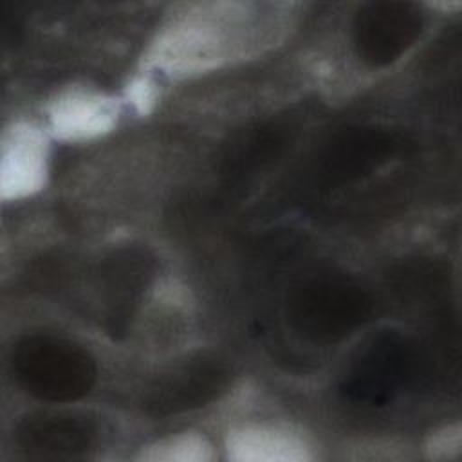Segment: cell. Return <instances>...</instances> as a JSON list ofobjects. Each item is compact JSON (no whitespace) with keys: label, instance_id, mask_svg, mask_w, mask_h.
<instances>
[{"label":"cell","instance_id":"cell-1","mask_svg":"<svg viewBox=\"0 0 462 462\" xmlns=\"http://www.w3.org/2000/svg\"><path fill=\"white\" fill-rule=\"evenodd\" d=\"M280 31L278 14L253 2H193L175 9L143 56L144 72L193 78L256 54Z\"/></svg>","mask_w":462,"mask_h":462},{"label":"cell","instance_id":"cell-2","mask_svg":"<svg viewBox=\"0 0 462 462\" xmlns=\"http://www.w3.org/2000/svg\"><path fill=\"white\" fill-rule=\"evenodd\" d=\"M51 135L31 119H13L0 137V199L18 202L40 193L49 180Z\"/></svg>","mask_w":462,"mask_h":462},{"label":"cell","instance_id":"cell-3","mask_svg":"<svg viewBox=\"0 0 462 462\" xmlns=\"http://www.w3.org/2000/svg\"><path fill=\"white\" fill-rule=\"evenodd\" d=\"M123 101L88 88L69 87L60 90L45 108V130L61 143H88L108 135L119 117Z\"/></svg>","mask_w":462,"mask_h":462},{"label":"cell","instance_id":"cell-4","mask_svg":"<svg viewBox=\"0 0 462 462\" xmlns=\"http://www.w3.org/2000/svg\"><path fill=\"white\" fill-rule=\"evenodd\" d=\"M224 449L233 462H309L312 446L294 428L280 422H245L231 428Z\"/></svg>","mask_w":462,"mask_h":462},{"label":"cell","instance_id":"cell-5","mask_svg":"<svg viewBox=\"0 0 462 462\" xmlns=\"http://www.w3.org/2000/svg\"><path fill=\"white\" fill-rule=\"evenodd\" d=\"M213 455V444L206 435L182 431L143 446L137 458L144 462H208Z\"/></svg>","mask_w":462,"mask_h":462},{"label":"cell","instance_id":"cell-6","mask_svg":"<svg viewBox=\"0 0 462 462\" xmlns=\"http://www.w3.org/2000/svg\"><path fill=\"white\" fill-rule=\"evenodd\" d=\"M460 444H462L460 426L449 424V426L439 428L428 437L424 444V451H426V457L431 460H453L460 453Z\"/></svg>","mask_w":462,"mask_h":462},{"label":"cell","instance_id":"cell-7","mask_svg":"<svg viewBox=\"0 0 462 462\" xmlns=\"http://www.w3.org/2000/svg\"><path fill=\"white\" fill-rule=\"evenodd\" d=\"M159 97L157 85L150 72L137 74L130 79V83L125 88V103H128L137 114L144 116L153 110Z\"/></svg>","mask_w":462,"mask_h":462}]
</instances>
